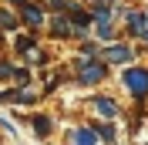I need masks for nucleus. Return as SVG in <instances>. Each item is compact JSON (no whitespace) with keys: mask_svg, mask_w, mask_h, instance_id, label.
<instances>
[{"mask_svg":"<svg viewBox=\"0 0 148 145\" xmlns=\"http://www.w3.org/2000/svg\"><path fill=\"white\" fill-rule=\"evenodd\" d=\"M125 88H128L131 95L145 98L148 95V71L145 68H128V71H125Z\"/></svg>","mask_w":148,"mask_h":145,"instance_id":"nucleus-1","label":"nucleus"},{"mask_svg":"<svg viewBox=\"0 0 148 145\" xmlns=\"http://www.w3.org/2000/svg\"><path fill=\"white\" fill-rule=\"evenodd\" d=\"M77 78H81L84 84H94V81H101V78H104V64H101V61L81 64V68H77Z\"/></svg>","mask_w":148,"mask_h":145,"instance_id":"nucleus-2","label":"nucleus"},{"mask_svg":"<svg viewBox=\"0 0 148 145\" xmlns=\"http://www.w3.org/2000/svg\"><path fill=\"white\" fill-rule=\"evenodd\" d=\"M128 57H131V47H125V44H111L108 51H104V61H114V64L128 61Z\"/></svg>","mask_w":148,"mask_h":145,"instance_id":"nucleus-3","label":"nucleus"},{"mask_svg":"<svg viewBox=\"0 0 148 145\" xmlns=\"http://www.w3.org/2000/svg\"><path fill=\"white\" fill-rule=\"evenodd\" d=\"M20 14H24V20H27L30 27H37V24H44V14H40L37 7H30V3H24V10H20Z\"/></svg>","mask_w":148,"mask_h":145,"instance_id":"nucleus-4","label":"nucleus"},{"mask_svg":"<svg viewBox=\"0 0 148 145\" xmlns=\"http://www.w3.org/2000/svg\"><path fill=\"white\" fill-rule=\"evenodd\" d=\"M94 108L101 111L104 118H114V115H118V108L111 105V98H94Z\"/></svg>","mask_w":148,"mask_h":145,"instance_id":"nucleus-5","label":"nucleus"},{"mask_svg":"<svg viewBox=\"0 0 148 145\" xmlns=\"http://www.w3.org/2000/svg\"><path fill=\"white\" fill-rule=\"evenodd\" d=\"M128 30L131 34H145V17H141V14H128Z\"/></svg>","mask_w":148,"mask_h":145,"instance_id":"nucleus-6","label":"nucleus"},{"mask_svg":"<svg viewBox=\"0 0 148 145\" xmlns=\"http://www.w3.org/2000/svg\"><path fill=\"white\" fill-rule=\"evenodd\" d=\"M71 138H74V145H94V132H88V128H77Z\"/></svg>","mask_w":148,"mask_h":145,"instance_id":"nucleus-7","label":"nucleus"},{"mask_svg":"<svg viewBox=\"0 0 148 145\" xmlns=\"http://www.w3.org/2000/svg\"><path fill=\"white\" fill-rule=\"evenodd\" d=\"M0 27H3V30H14V27H17V17L7 14V10H0Z\"/></svg>","mask_w":148,"mask_h":145,"instance_id":"nucleus-8","label":"nucleus"},{"mask_svg":"<svg viewBox=\"0 0 148 145\" xmlns=\"http://www.w3.org/2000/svg\"><path fill=\"white\" fill-rule=\"evenodd\" d=\"M34 132H37V135H47V132H51V122H47L44 115H40V118H34Z\"/></svg>","mask_w":148,"mask_h":145,"instance_id":"nucleus-9","label":"nucleus"},{"mask_svg":"<svg viewBox=\"0 0 148 145\" xmlns=\"http://www.w3.org/2000/svg\"><path fill=\"white\" fill-rule=\"evenodd\" d=\"M54 34L61 37V34H71V24H64V17H57L54 20Z\"/></svg>","mask_w":148,"mask_h":145,"instance_id":"nucleus-10","label":"nucleus"},{"mask_svg":"<svg viewBox=\"0 0 148 145\" xmlns=\"http://www.w3.org/2000/svg\"><path fill=\"white\" fill-rule=\"evenodd\" d=\"M88 24H91V17L81 14V10H74V27H88Z\"/></svg>","mask_w":148,"mask_h":145,"instance_id":"nucleus-11","label":"nucleus"},{"mask_svg":"<svg viewBox=\"0 0 148 145\" xmlns=\"http://www.w3.org/2000/svg\"><path fill=\"white\" fill-rule=\"evenodd\" d=\"M98 135L101 138H114V132H111V125H98Z\"/></svg>","mask_w":148,"mask_h":145,"instance_id":"nucleus-12","label":"nucleus"},{"mask_svg":"<svg viewBox=\"0 0 148 145\" xmlns=\"http://www.w3.org/2000/svg\"><path fill=\"white\" fill-rule=\"evenodd\" d=\"M17 47H20V51H30V47H34V41H30V37H20Z\"/></svg>","mask_w":148,"mask_h":145,"instance_id":"nucleus-13","label":"nucleus"},{"mask_svg":"<svg viewBox=\"0 0 148 145\" xmlns=\"http://www.w3.org/2000/svg\"><path fill=\"white\" fill-rule=\"evenodd\" d=\"M10 74H17V71H10L7 64H0V78H10Z\"/></svg>","mask_w":148,"mask_h":145,"instance_id":"nucleus-14","label":"nucleus"},{"mask_svg":"<svg viewBox=\"0 0 148 145\" xmlns=\"http://www.w3.org/2000/svg\"><path fill=\"white\" fill-rule=\"evenodd\" d=\"M145 41H148V30H145Z\"/></svg>","mask_w":148,"mask_h":145,"instance_id":"nucleus-15","label":"nucleus"}]
</instances>
